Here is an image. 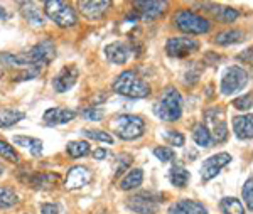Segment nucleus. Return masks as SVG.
Wrapping results in <instances>:
<instances>
[{"label":"nucleus","instance_id":"37","mask_svg":"<svg viewBox=\"0 0 253 214\" xmlns=\"http://www.w3.org/2000/svg\"><path fill=\"white\" fill-rule=\"evenodd\" d=\"M164 138H166V142L172 147H182L186 142L184 135H182L181 131H175V130H166Z\"/></svg>","mask_w":253,"mask_h":214},{"label":"nucleus","instance_id":"39","mask_svg":"<svg viewBox=\"0 0 253 214\" xmlns=\"http://www.w3.org/2000/svg\"><path fill=\"white\" fill-rule=\"evenodd\" d=\"M42 214H66V208L61 203H44L41 204Z\"/></svg>","mask_w":253,"mask_h":214},{"label":"nucleus","instance_id":"31","mask_svg":"<svg viewBox=\"0 0 253 214\" xmlns=\"http://www.w3.org/2000/svg\"><path fill=\"white\" fill-rule=\"evenodd\" d=\"M19 203V196L12 187H0V209L14 208Z\"/></svg>","mask_w":253,"mask_h":214},{"label":"nucleus","instance_id":"46","mask_svg":"<svg viewBox=\"0 0 253 214\" xmlns=\"http://www.w3.org/2000/svg\"><path fill=\"white\" fill-rule=\"evenodd\" d=\"M100 214H107V213H100Z\"/></svg>","mask_w":253,"mask_h":214},{"label":"nucleus","instance_id":"5","mask_svg":"<svg viewBox=\"0 0 253 214\" xmlns=\"http://www.w3.org/2000/svg\"><path fill=\"white\" fill-rule=\"evenodd\" d=\"M112 130L122 140H135L144 135L145 122L137 115H118L112 122Z\"/></svg>","mask_w":253,"mask_h":214},{"label":"nucleus","instance_id":"13","mask_svg":"<svg viewBox=\"0 0 253 214\" xmlns=\"http://www.w3.org/2000/svg\"><path fill=\"white\" fill-rule=\"evenodd\" d=\"M76 118V112L71 108H61V106H56V108H49L44 112L42 122L46 123L47 127H56V125H64V123H69Z\"/></svg>","mask_w":253,"mask_h":214},{"label":"nucleus","instance_id":"28","mask_svg":"<svg viewBox=\"0 0 253 214\" xmlns=\"http://www.w3.org/2000/svg\"><path fill=\"white\" fill-rule=\"evenodd\" d=\"M193 138L194 142L198 143L199 147H211V143H213V138H211V131L208 130L206 125H203V123H198V125H194L193 128Z\"/></svg>","mask_w":253,"mask_h":214},{"label":"nucleus","instance_id":"16","mask_svg":"<svg viewBox=\"0 0 253 214\" xmlns=\"http://www.w3.org/2000/svg\"><path fill=\"white\" fill-rule=\"evenodd\" d=\"M219 112L218 110H210V112H206V120L208 122H213V135H211V138H213V142L216 143H221L224 140L228 138V125L226 122L223 120V112L219 113V117H216Z\"/></svg>","mask_w":253,"mask_h":214},{"label":"nucleus","instance_id":"23","mask_svg":"<svg viewBox=\"0 0 253 214\" xmlns=\"http://www.w3.org/2000/svg\"><path fill=\"white\" fill-rule=\"evenodd\" d=\"M142 180H144V171L138 167L130 169V171L126 172V175L120 180L118 187H120L122 191H132V189H137L138 186H142Z\"/></svg>","mask_w":253,"mask_h":214},{"label":"nucleus","instance_id":"14","mask_svg":"<svg viewBox=\"0 0 253 214\" xmlns=\"http://www.w3.org/2000/svg\"><path fill=\"white\" fill-rule=\"evenodd\" d=\"M169 2H162V0H149V2H135V9L138 14L142 15L144 20H154L161 17L162 14L167 10Z\"/></svg>","mask_w":253,"mask_h":214},{"label":"nucleus","instance_id":"1","mask_svg":"<svg viewBox=\"0 0 253 214\" xmlns=\"http://www.w3.org/2000/svg\"><path fill=\"white\" fill-rule=\"evenodd\" d=\"M113 91L122 94L126 98H133V100H140V98H147L152 89L150 85L145 83L144 80H140L135 71H124L122 75L117 76V80L113 81Z\"/></svg>","mask_w":253,"mask_h":214},{"label":"nucleus","instance_id":"6","mask_svg":"<svg viewBox=\"0 0 253 214\" xmlns=\"http://www.w3.org/2000/svg\"><path fill=\"white\" fill-rule=\"evenodd\" d=\"M174 24L177 29H181L186 34H206L211 29V22L203 15L194 14L193 10L182 9L174 15Z\"/></svg>","mask_w":253,"mask_h":214},{"label":"nucleus","instance_id":"32","mask_svg":"<svg viewBox=\"0 0 253 214\" xmlns=\"http://www.w3.org/2000/svg\"><path fill=\"white\" fill-rule=\"evenodd\" d=\"M0 159H5L14 164L19 162V154L15 152L14 147H12L9 142H5L2 137H0Z\"/></svg>","mask_w":253,"mask_h":214},{"label":"nucleus","instance_id":"9","mask_svg":"<svg viewBox=\"0 0 253 214\" xmlns=\"http://www.w3.org/2000/svg\"><path fill=\"white\" fill-rule=\"evenodd\" d=\"M231 159L233 157H231L230 154H226V152H219V154H214V155H211V157H208L201 166L203 182H210V180H213L214 177L219 174V171L231 162Z\"/></svg>","mask_w":253,"mask_h":214},{"label":"nucleus","instance_id":"30","mask_svg":"<svg viewBox=\"0 0 253 214\" xmlns=\"http://www.w3.org/2000/svg\"><path fill=\"white\" fill-rule=\"evenodd\" d=\"M66 152L71 159H81L89 154V143L84 140H76V142H69L66 145Z\"/></svg>","mask_w":253,"mask_h":214},{"label":"nucleus","instance_id":"3","mask_svg":"<svg viewBox=\"0 0 253 214\" xmlns=\"http://www.w3.org/2000/svg\"><path fill=\"white\" fill-rule=\"evenodd\" d=\"M44 14L61 29L75 27L78 24V14L69 3L61 0H46L44 2Z\"/></svg>","mask_w":253,"mask_h":214},{"label":"nucleus","instance_id":"33","mask_svg":"<svg viewBox=\"0 0 253 214\" xmlns=\"http://www.w3.org/2000/svg\"><path fill=\"white\" fill-rule=\"evenodd\" d=\"M242 197H243V203L247 204V208L253 211V175H250L245 180L242 187Z\"/></svg>","mask_w":253,"mask_h":214},{"label":"nucleus","instance_id":"12","mask_svg":"<svg viewBox=\"0 0 253 214\" xmlns=\"http://www.w3.org/2000/svg\"><path fill=\"white\" fill-rule=\"evenodd\" d=\"M91 182V172L84 166H75L68 171L66 180H64V187L68 191H76V189H83L84 186Z\"/></svg>","mask_w":253,"mask_h":214},{"label":"nucleus","instance_id":"26","mask_svg":"<svg viewBox=\"0 0 253 214\" xmlns=\"http://www.w3.org/2000/svg\"><path fill=\"white\" fill-rule=\"evenodd\" d=\"M245 39L243 31H238V29H228V31H223L216 36V44L218 46H231V44L242 43Z\"/></svg>","mask_w":253,"mask_h":214},{"label":"nucleus","instance_id":"22","mask_svg":"<svg viewBox=\"0 0 253 214\" xmlns=\"http://www.w3.org/2000/svg\"><path fill=\"white\" fill-rule=\"evenodd\" d=\"M58 180H59V175L52 174V172H34V174L29 177V184L34 189H38V191L39 189L41 191L51 189Z\"/></svg>","mask_w":253,"mask_h":214},{"label":"nucleus","instance_id":"45","mask_svg":"<svg viewBox=\"0 0 253 214\" xmlns=\"http://www.w3.org/2000/svg\"><path fill=\"white\" fill-rule=\"evenodd\" d=\"M2 75H3V73H2V69H0V78H2Z\"/></svg>","mask_w":253,"mask_h":214},{"label":"nucleus","instance_id":"27","mask_svg":"<svg viewBox=\"0 0 253 214\" xmlns=\"http://www.w3.org/2000/svg\"><path fill=\"white\" fill-rule=\"evenodd\" d=\"M26 118V113L19 110H0V128H10Z\"/></svg>","mask_w":253,"mask_h":214},{"label":"nucleus","instance_id":"18","mask_svg":"<svg viewBox=\"0 0 253 214\" xmlns=\"http://www.w3.org/2000/svg\"><path fill=\"white\" fill-rule=\"evenodd\" d=\"M105 56L112 64H125L130 56V47L125 43L117 41V43H112L105 47Z\"/></svg>","mask_w":253,"mask_h":214},{"label":"nucleus","instance_id":"42","mask_svg":"<svg viewBox=\"0 0 253 214\" xmlns=\"http://www.w3.org/2000/svg\"><path fill=\"white\" fill-rule=\"evenodd\" d=\"M107 155H108V152L105 150V149H95V152H93V157H95L96 160L107 159Z\"/></svg>","mask_w":253,"mask_h":214},{"label":"nucleus","instance_id":"41","mask_svg":"<svg viewBox=\"0 0 253 214\" xmlns=\"http://www.w3.org/2000/svg\"><path fill=\"white\" fill-rule=\"evenodd\" d=\"M240 61H243V63H248L253 66V47H248L247 51H243L242 54L238 56Z\"/></svg>","mask_w":253,"mask_h":214},{"label":"nucleus","instance_id":"8","mask_svg":"<svg viewBox=\"0 0 253 214\" xmlns=\"http://www.w3.org/2000/svg\"><path fill=\"white\" fill-rule=\"evenodd\" d=\"M199 49V43L194 38H186V36H177L170 38L166 43V52L170 57H186L193 54Z\"/></svg>","mask_w":253,"mask_h":214},{"label":"nucleus","instance_id":"29","mask_svg":"<svg viewBox=\"0 0 253 214\" xmlns=\"http://www.w3.org/2000/svg\"><path fill=\"white\" fill-rule=\"evenodd\" d=\"M219 209H221L223 214H245V209H243V204L240 199L236 197H223L219 201Z\"/></svg>","mask_w":253,"mask_h":214},{"label":"nucleus","instance_id":"36","mask_svg":"<svg viewBox=\"0 0 253 214\" xmlns=\"http://www.w3.org/2000/svg\"><path fill=\"white\" fill-rule=\"evenodd\" d=\"M130 166H132V155H128V154L118 155L117 162H115V177H120Z\"/></svg>","mask_w":253,"mask_h":214},{"label":"nucleus","instance_id":"2","mask_svg":"<svg viewBox=\"0 0 253 214\" xmlns=\"http://www.w3.org/2000/svg\"><path fill=\"white\" fill-rule=\"evenodd\" d=\"M154 113L162 122H177L182 115V98L174 86H167L161 100L154 105Z\"/></svg>","mask_w":253,"mask_h":214},{"label":"nucleus","instance_id":"24","mask_svg":"<svg viewBox=\"0 0 253 214\" xmlns=\"http://www.w3.org/2000/svg\"><path fill=\"white\" fill-rule=\"evenodd\" d=\"M14 143L24 149H29V152L34 157H39L42 154V140L34 138V137H24V135H15Z\"/></svg>","mask_w":253,"mask_h":214},{"label":"nucleus","instance_id":"20","mask_svg":"<svg viewBox=\"0 0 253 214\" xmlns=\"http://www.w3.org/2000/svg\"><path fill=\"white\" fill-rule=\"evenodd\" d=\"M205 9H208L210 14L214 15L216 20H219V22H224V24H231L235 22L236 19H238L240 12L233 9V7H223V5H218V3H205Z\"/></svg>","mask_w":253,"mask_h":214},{"label":"nucleus","instance_id":"4","mask_svg":"<svg viewBox=\"0 0 253 214\" xmlns=\"http://www.w3.org/2000/svg\"><path fill=\"white\" fill-rule=\"evenodd\" d=\"M24 57V69L38 68L44 69L56 57V46L51 39H44L27 52H22Z\"/></svg>","mask_w":253,"mask_h":214},{"label":"nucleus","instance_id":"15","mask_svg":"<svg viewBox=\"0 0 253 214\" xmlns=\"http://www.w3.org/2000/svg\"><path fill=\"white\" fill-rule=\"evenodd\" d=\"M110 7H112V2H110V0H95V2L83 0V2H80L81 14H83L84 17L89 19V20L101 19L108 12Z\"/></svg>","mask_w":253,"mask_h":214},{"label":"nucleus","instance_id":"40","mask_svg":"<svg viewBox=\"0 0 253 214\" xmlns=\"http://www.w3.org/2000/svg\"><path fill=\"white\" fill-rule=\"evenodd\" d=\"M154 155H156L161 162H170V160L175 157V152L174 149H170V147H157V149H154Z\"/></svg>","mask_w":253,"mask_h":214},{"label":"nucleus","instance_id":"21","mask_svg":"<svg viewBox=\"0 0 253 214\" xmlns=\"http://www.w3.org/2000/svg\"><path fill=\"white\" fill-rule=\"evenodd\" d=\"M20 12H22L24 19L29 24H32V26L42 27L46 24V17H44L42 10L34 2H22L20 3Z\"/></svg>","mask_w":253,"mask_h":214},{"label":"nucleus","instance_id":"11","mask_svg":"<svg viewBox=\"0 0 253 214\" xmlns=\"http://www.w3.org/2000/svg\"><path fill=\"white\" fill-rule=\"evenodd\" d=\"M126 208L137 214H157L159 201L154 199L150 194H135L126 199Z\"/></svg>","mask_w":253,"mask_h":214},{"label":"nucleus","instance_id":"44","mask_svg":"<svg viewBox=\"0 0 253 214\" xmlns=\"http://www.w3.org/2000/svg\"><path fill=\"white\" fill-rule=\"evenodd\" d=\"M2 174H3V167L0 166V175H2Z\"/></svg>","mask_w":253,"mask_h":214},{"label":"nucleus","instance_id":"35","mask_svg":"<svg viewBox=\"0 0 253 214\" xmlns=\"http://www.w3.org/2000/svg\"><path fill=\"white\" fill-rule=\"evenodd\" d=\"M81 117L89 122H101L105 117V110L98 108V106H88V108L81 110Z\"/></svg>","mask_w":253,"mask_h":214},{"label":"nucleus","instance_id":"38","mask_svg":"<svg viewBox=\"0 0 253 214\" xmlns=\"http://www.w3.org/2000/svg\"><path fill=\"white\" fill-rule=\"evenodd\" d=\"M233 106L236 110H242V112L250 110L253 106V93H247V94H243V96L233 100Z\"/></svg>","mask_w":253,"mask_h":214},{"label":"nucleus","instance_id":"43","mask_svg":"<svg viewBox=\"0 0 253 214\" xmlns=\"http://www.w3.org/2000/svg\"><path fill=\"white\" fill-rule=\"evenodd\" d=\"M0 19H2V20L9 19V12H7V9H3L2 5H0Z\"/></svg>","mask_w":253,"mask_h":214},{"label":"nucleus","instance_id":"19","mask_svg":"<svg viewBox=\"0 0 253 214\" xmlns=\"http://www.w3.org/2000/svg\"><path fill=\"white\" fill-rule=\"evenodd\" d=\"M233 131L236 138L240 140H250L253 138V115H238L233 118Z\"/></svg>","mask_w":253,"mask_h":214},{"label":"nucleus","instance_id":"34","mask_svg":"<svg viewBox=\"0 0 253 214\" xmlns=\"http://www.w3.org/2000/svg\"><path fill=\"white\" fill-rule=\"evenodd\" d=\"M81 133L84 135L86 138H91V140H98V142H103V143H113V137L112 133L108 131H103V130H83Z\"/></svg>","mask_w":253,"mask_h":214},{"label":"nucleus","instance_id":"7","mask_svg":"<svg viewBox=\"0 0 253 214\" xmlns=\"http://www.w3.org/2000/svg\"><path fill=\"white\" fill-rule=\"evenodd\" d=\"M247 85H248V73L245 71L242 66H231V68H228L224 71L219 89H221L224 96H230V94L242 91Z\"/></svg>","mask_w":253,"mask_h":214},{"label":"nucleus","instance_id":"10","mask_svg":"<svg viewBox=\"0 0 253 214\" xmlns=\"http://www.w3.org/2000/svg\"><path fill=\"white\" fill-rule=\"evenodd\" d=\"M78 78H80V69L75 64L64 66L58 75L54 76V80H52V88H54L56 93H66L76 85Z\"/></svg>","mask_w":253,"mask_h":214},{"label":"nucleus","instance_id":"25","mask_svg":"<svg viewBox=\"0 0 253 214\" xmlns=\"http://www.w3.org/2000/svg\"><path fill=\"white\" fill-rule=\"evenodd\" d=\"M189 179H191V174L181 166V164L172 166V169H170V172H169V180L174 187H179V189L186 187L187 182H189Z\"/></svg>","mask_w":253,"mask_h":214},{"label":"nucleus","instance_id":"17","mask_svg":"<svg viewBox=\"0 0 253 214\" xmlns=\"http://www.w3.org/2000/svg\"><path fill=\"white\" fill-rule=\"evenodd\" d=\"M167 214H208L206 206L193 199H181L169 208Z\"/></svg>","mask_w":253,"mask_h":214}]
</instances>
